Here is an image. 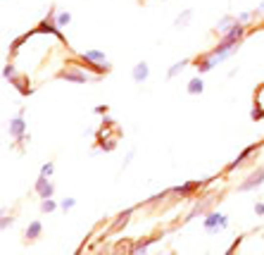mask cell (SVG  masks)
I'll return each instance as SVG.
<instances>
[{"label":"cell","mask_w":264,"mask_h":255,"mask_svg":"<svg viewBox=\"0 0 264 255\" xmlns=\"http://www.w3.org/2000/svg\"><path fill=\"white\" fill-rule=\"evenodd\" d=\"M81 65L88 67V70H93L98 76L103 72H110V70H112L110 62H107V55L103 53V50H84V53H81Z\"/></svg>","instance_id":"1"},{"label":"cell","mask_w":264,"mask_h":255,"mask_svg":"<svg viewBox=\"0 0 264 255\" xmlns=\"http://www.w3.org/2000/svg\"><path fill=\"white\" fill-rule=\"evenodd\" d=\"M10 136L15 139L17 146H22V143L29 141V136H26V122H24V112H17V115L10 119Z\"/></svg>","instance_id":"2"},{"label":"cell","mask_w":264,"mask_h":255,"mask_svg":"<svg viewBox=\"0 0 264 255\" xmlns=\"http://www.w3.org/2000/svg\"><path fill=\"white\" fill-rule=\"evenodd\" d=\"M57 76L65 79V81H74V84H88V81H90V76L86 74V70H81V67H67L65 72H60Z\"/></svg>","instance_id":"3"},{"label":"cell","mask_w":264,"mask_h":255,"mask_svg":"<svg viewBox=\"0 0 264 255\" xmlns=\"http://www.w3.org/2000/svg\"><path fill=\"white\" fill-rule=\"evenodd\" d=\"M262 182H264V169H262V167H257V169H252V172H250V177H247V179H243V182H241L238 191L247 193V191L257 188V186H260Z\"/></svg>","instance_id":"4"},{"label":"cell","mask_w":264,"mask_h":255,"mask_svg":"<svg viewBox=\"0 0 264 255\" xmlns=\"http://www.w3.org/2000/svg\"><path fill=\"white\" fill-rule=\"evenodd\" d=\"M226 224H229V219L224 217V215H219V212H210L207 217H205V229L214 234V232H219V229H226Z\"/></svg>","instance_id":"5"},{"label":"cell","mask_w":264,"mask_h":255,"mask_svg":"<svg viewBox=\"0 0 264 255\" xmlns=\"http://www.w3.org/2000/svg\"><path fill=\"white\" fill-rule=\"evenodd\" d=\"M36 193H38L41 198H53L55 188H53V184H50L48 177H38V182H36Z\"/></svg>","instance_id":"6"},{"label":"cell","mask_w":264,"mask_h":255,"mask_svg":"<svg viewBox=\"0 0 264 255\" xmlns=\"http://www.w3.org/2000/svg\"><path fill=\"white\" fill-rule=\"evenodd\" d=\"M148 74H150V67H148V62H138V65L133 67V72H131V79H133L136 84H143V81L148 79Z\"/></svg>","instance_id":"7"},{"label":"cell","mask_w":264,"mask_h":255,"mask_svg":"<svg viewBox=\"0 0 264 255\" xmlns=\"http://www.w3.org/2000/svg\"><path fill=\"white\" fill-rule=\"evenodd\" d=\"M186 91L191 93V95H200V93L205 91V81H202V76H200V74H198V76H193V79L188 81Z\"/></svg>","instance_id":"8"},{"label":"cell","mask_w":264,"mask_h":255,"mask_svg":"<svg viewBox=\"0 0 264 255\" xmlns=\"http://www.w3.org/2000/svg\"><path fill=\"white\" fill-rule=\"evenodd\" d=\"M236 24H238V17H233V15H226L224 19H219V22H217V31L226 34V31H231V29H233Z\"/></svg>","instance_id":"9"},{"label":"cell","mask_w":264,"mask_h":255,"mask_svg":"<svg viewBox=\"0 0 264 255\" xmlns=\"http://www.w3.org/2000/svg\"><path fill=\"white\" fill-rule=\"evenodd\" d=\"M252 150H255V146L245 148V150H243V153H241V155H238V158H236V160H233V162L229 164V172H236V169H238V167H241V164L245 162V160L250 158V155H252Z\"/></svg>","instance_id":"10"},{"label":"cell","mask_w":264,"mask_h":255,"mask_svg":"<svg viewBox=\"0 0 264 255\" xmlns=\"http://www.w3.org/2000/svg\"><path fill=\"white\" fill-rule=\"evenodd\" d=\"M188 62H191V60H178V62H174V65L167 70V79H174V76H178V72H183Z\"/></svg>","instance_id":"11"},{"label":"cell","mask_w":264,"mask_h":255,"mask_svg":"<svg viewBox=\"0 0 264 255\" xmlns=\"http://www.w3.org/2000/svg\"><path fill=\"white\" fill-rule=\"evenodd\" d=\"M191 17H193V10H183V12H178V17L174 19V26H188V24H191Z\"/></svg>","instance_id":"12"},{"label":"cell","mask_w":264,"mask_h":255,"mask_svg":"<svg viewBox=\"0 0 264 255\" xmlns=\"http://www.w3.org/2000/svg\"><path fill=\"white\" fill-rule=\"evenodd\" d=\"M69 22H71V15L65 10V12H57V17H55V24L60 26V29H65V26H69Z\"/></svg>","instance_id":"13"},{"label":"cell","mask_w":264,"mask_h":255,"mask_svg":"<svg viewBox=\"0 0 264 255\" xmlns=\"http://www.w3.org/2000/svg\"><path fill=\"white\" fill-rule=\"evenodd\" d=\"M195 186H198L195 182H188V184H183V186H174V191H172V193H181V196H186V193L195 191Z\"/></svg>","instance_id":"14"},{"label":"cell","mask_w":264,"mask_h":255,"mask_svg":"<svg viewBox=\"0 0 264 255\" xmlns=\"http://www.w3.org/2000/svg\"><path fill=\"white\" fill-rule=\"evenodd\" d=\"M41 236V222H34L29 229H26V238H38Z\"/></svg>","instance_id":"15"},{"label":"cell","mask_w":264,"mask_h":255,"mask_svg":"<svg viewBox=\"0 0 264 255\" xmlns=\"http://www.w3.org/2000/svg\"><path fill=\"white\" fill-rule=\"evenodd\" d=\"M53 172H55V164L53 162H45L43 167H41V177H48V179H50V174H53Z\"/></svg>","instance_id":"16"},{"label":"cell","mask_w":264,"mask_h":255,"mask_svg":"<svg viewBox=\"0 0 264 255\" xmlns=\"http://www.w3.org/2000/svg\"><path fill=\"white\" fill-rule=\"evenodd\" d=\"M41 210H43V212H53V210H55L53 198H43V205H41Z\"/></svg>","instance_id":"17"},{"label":"cell","mask_w":264,"mask_h":255,"mask_svg":"<svg viewBox=\"0 0 264 255\" xmlns=\"http://www.w3.org/2000/svg\"><path fill=\"white\" fill-rule=\"evenodd\" d=\"M252 17H257V12H241V15H238V22L247 24V22H252Z\"/></svg>","instance_id":"18"},{"label":"cell","mask_w":264,"mask_h":255,"mask_svg":"<svg viewBox=\"0 0 264 255\" xmlns=\"http://www.w3.org/2000/svg\"><path fill=\"white\" fill-rule=\"evenodd\" d=\"M2 76H5V79H10V81H12V79H15V76H17V72H15V67H12V65H7V67H5V70H2Z\"/></svg>","instance_id":"19"},{"label":"cell","mask_w":264,"mask_h":255,"mask_svg":"<svg viewBox=\"0 0 264 255\" xmlns=\"http://www.w3.org/2000/svg\"><path fill=\"white\" fill-rule=\"evenodd\" d=\"M133 158H136V150H129V153H126V158H124L122 167H129V164H131V160H133Z\"/></svg>","instance_id":"20"},{"label":"cell","mask_w":264,"mask_h":255,"mask_svg":"<svg viewBox=\"0 0 264 255\" xmlns=\"http://www.w3.org/2000/svg\"><path fill=\"white\" fill-rule=\"evenodd\" d=\"M74 198H65V201H62V210H65V212H67V210H71V208H74Z\"/></svg>","instance_id":"21"},{"label":"cell","mask_w":264,"mask_h":255,"mask_svg":"<svg viewBox=\"0 0 264 255\" xmlns=\"http://www.w3.org/2000/svg\"><path fill=\"white\" fill-rule=\"evenodd\" d=\"M145 253H148V241H145V243H141V246L133 251V255H145Z\"/></svg>","instance_id":"22"},{"label":"cell","mask_w":264,"mask_h":255,"mask_svg":"<svg viewBox=\"0 0 264 255\" xmlns=\"http://www.w3.org/2000/svg\"><path fill=\"white\" fill-rule=\"evenodd\" d=\"M255 212H257V215H264V203H257V205H255Z\"/></svg>","instance_id":"23"},{"label":"cell","mask_w":264,"mask_h":255,"mask_svg":"<svg viewBox=\"0 0 264 255\" xmlns=\"http://www.w3.org/2000/svg\"><path fill=\"white\" fill-rule=\"evenodd\" d=\"M95 112H98V115H105V112H107V105H98V108H95Z\"/></svg>","instance_id":"24"},{"label":"cell","mask_w":264,"mask_h":255,"mask_svg":"<svg viewBox=\"0 0 264 255\" xmlns=\"http://www.w3.org/2000/svg\"><path fill=\"white\" fill-rule=\"evenodd\" d=\"M260 12H264V2H262V7H260Z\"/></svg>","instance_id":"25"}]
</instances>
